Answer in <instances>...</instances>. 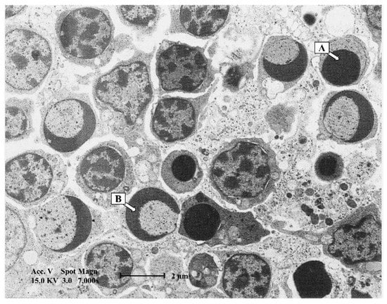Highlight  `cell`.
Returning <instances> with one entry per match:
<instances>
[{"mask_svg": "<svg viewBox=\"0 0 387 304\" xmlns=\"http://www.w3.org/2000/svg\"><path fill=\"white\" fill-rule=\"evenodd\" d=\"M229 13L228 6H172L168 32L208 38L224 27Z\"/></svg>", "mask_w": 387, "mask_h": 304, "instance_id": "d6986e66", "label": "cell"}, {"mask_svg": "<svg viewBox=\"0 0 387 304\" xmlns=\"http://www.w3.org/2000/svg\"><path fill=\"white\" fill-rule=\"evenodd\" d=\"M26 6H6V18H10L13 16L23 10H25Z\"/></svg>", "mask_w": 387, "mask_h": 304, "instance_id": "484cf974", "label": "cell"}, {"mask_svg": "<svg viewBox=\"0 0 387 304\" xmlns=\"http://www.w3.org/2000/svg\"><path fill=\"white\" fill-rule=\"evenodd\" d=\"M33 103L25 99L10 98L6 101L5 120L6 141L27 137L32 132Z\"/></svg>", "mask_w": 387, "mask_h": 304, "instance_id": "7402d4cb", "label": "cell"}, {"mask_svg": "<svg viewBox=\"0 0 387 304\" xmlns=\"http://www.w3.org/2000/svg\"><path fill=\"white\" fill-rule=\"evenodd\" d=\"M5 83L8 91L31 94L49 74L52 50L48 40L38 32L12 27L5 35Z\"/></svg>", "mask_w": 387, "mask_h": 304, "instance_id": "9c48e42d", "label": "cell"}, {"mask_svg": "<svg viewBox=\"0 0 387 304\" xmlns=\"http://www.w3.org/2000/svg\"><path fill=\"white\" fill-rule=\"evenodd\" d=\"M181 210L175 199L162 189L145 187L125 205L124 220L129 232L144 242H154L177 228Z\"/></svg>", "mask_w": 387, "mask_h": 304, "instance_id": "4fadbf2b", "label": "cell"}, {"mask_svg": "<svg viewBox=\"0 0 387 304\" xmlns=\"http://www.w3.org/2000/svg\"><path fill=\"white\" fill-rule=\"evenodd\" d=\"M215 84L195 98L167 96L158 99L151 113L150 127L153 136L165 144L190 137L198 127L200 115Z\"/></svg>", "mask_w": 387, "mask_h": 304, "instance_id": "e0dca14e", "label": "cell"}, {"mask_svg": "<svg viewBox=\"0 0 387 304\" xmlns=\"http://www.w3.org/2000/svg\"><path fill=\"white\" fill-rule=\"evenodd\" d=\"M222 266L219 289L228 297L263 298L272 288L269 260L248 251H214Z\"/></svg>", "mask_w": 387, "mask_h": 304, "instance_id": "2e32d148", "label": "cell"}, {"mask_svg": "<svg viewBox=\"0 0 387 304\" xmlns=\"http://www.w3.org/2000/svg\"><path fill=\"white\" fill-rule=\"evenodd\" d=\"M205 46L163 40L156 53V71L160 95L174 91H205L215 79L216 69Z\"/></svg>", "mask_w": 387, "mask_h": 304, "instance_id": "30bf717a", "label": "cell"}, {"mask_svg": "<svg viewBox=\"0 0 387 304\" xmlns=\"http://www.w3.org/2000/svg\"><path fill=\"white\" fill-rule=\"evenodd\" d=\"M116 9L124 23L146 32L154 28L160 14L156 6H118Z\"/></svg>", "mask_w": 387, "mask_h": 304, "instance_id": "cb8c5ba5", "label": "cell"}, {"mask_svg": "<svg viewBox=\"0 0 387 304\" xmlns=\"http://www.w3.org/2000/svg\"><path fill=\"white\" fill-rule=\"evenodd\" d=\"M32 229L39 244L56 254L77 250L99 234L100 214L67 191L30 210Z\"/></svg>", "mask_w": 387, "mask_h": 304, "instance_id": "7a4b0ae2", "label": "cell"}, {"mask_svg": "<svg viewBox=\"0 0 387 304\" xmlns=\"http://www.w3.org/2000/svg\"><path fill=\"white\" fill-rule=\"evenodd\" d=\"M280 177L276 154L260 138H241L225 144L214 156L210 183L219 196L239 210L264 202Z\"/></svg>", "mask_w": 387, "mask_h": 304, "instance_id": "6da1fadb", "label": "cell"}, {"mask_svg": "<svg viewBox=\"0 0 387 304\" xmlns=\"http://www.w3.org/2000/svg\"><path fill=\"white\" fill-rule=\"evenodd\" d=\"M292 280L298 296L302 298H326L335 288L326 265L319 260L300 265L293 273Z\"/></svg>", "mask_w": 387, "mask_h": 304, "instance_id": "44dd1931", "label": "cell"}, {"mask_svg": "<svg viewBox=\"0 0 387 304\" xmlns=\"http://www.w3.org/2000/svg\"><path fill=\"white\" fill-rule=\"evenodd\" d=\"M220 270L213 256L208 253L194 255L188 265V279L195 288L208 289L218 281Z\"/></svg>", "mask_w": 387, "mask_h": 304, "instance_id": "603a6c76", "label": "cell"}, {"mask_svg": "<svg viewBox=\"0 0 387 304\" xmlns=\"http://www.w3.org/2000/svg\"><path fill=\"white\" fill-rule=\"evenodd\" d=\"M160 174L167 187L179 194L194 191L203 176L196 156L187 150L170 153L162 163Z\"/></svg>", "mask_w": 387, "mask_h": 304, "instance_id": "ffe728a7", "label": "cell"}, {"mask_svg": "<svg viewBox=\"0 0 387 304\" xmlns=\"http://www.w3.org/2000/svg\"><path fill=\"white\" fill-rule=\"evenodd\" d=\"M319 128L326 138L335 142L357 144L374 137L378 118L371 103L360 92L332 91L322 104Z\"/></svg>", "mask_w": 387, "mask_h": 304, "instance_id": "8fae6325", "label": "cell"}, {"mask_svg": "<svg viewBox=\"0 0 387 304\" xmlns=\"http://www.w3.org/2000/svg\"><path fill=\"white\" fill-rule=\"evenodd\" d=\"M305 46L288 36H272L265 43L258 61V84L272 99L294 86L307 67Z\"/></svg>", "mask_w": 387, "mask_h": 304, "instance_id": "5bb4252c", "label": "cell"}, {"mask_svg": "<svg viewBox=\"0 0 387 304\" xmlns=\"http://www.w3.org/2000/svg\"><path fill=\"white\" fill-rule=\"evenodd\" d=\"M369 64L365 44L354 35L335 38L322 46L319 70L327 84L334 87L357 84Z\"/></svg>", "mask_w": 387, "mask_h": 304, "instance_id": "ac0fdd59", "label": "cell"}, {"mask_svg": "<svg viewBox=\"0 0 387 304\" xmlns=\"http://www.w3.org/2000/svg\"><path fill=\"white\" fill-rule=\"evenodd\" d=\"M96 116L87 95L60 92L41 110L42 141L65 156L80 148L94 134Z\"/></svg>", "mask_w": 387, "mask_h": 304, "instance_id": "ba28073f", "label": "cell"}, {"mask_svg": "<svg viewBox=\"0 0 387 304\" xmlns=\"http://www.w3.org/2000/svg\"><path fill=\"white\" fill-rule=\"evenodd\" d=\"M61 50L69 61L97 68L113 50V25L108 13L98 8H72L62 13L56 25Z\"/></svg>", "mask_w": 387, "mask_h": 304, "instance_id": "8992f818", "label": "cell"}, {"mask_svg": "<svg viewBox=\"0 0 387 304\" xmlns=\"http://www.w3.org/2000/svg\"><path fill=\"white\" fill-rule=\"evenodd\" d=\"M180 215L179 234L210 247L248 245L269 234L252 213L226 209L203 192L185 200Z\"/></svg>", "mask_w": 387, "mask_h": 304, "instance_id": "3957f363", "label": "cell"}, {"mask_svg": "<svg viewBox=\"0 0 387 304\" xmlns=\"http://www.w3.org/2000/svg\"><path fill=\"white\" fill-rule=\"evenodd\" d=\"M84 270L93 284L105 296H118L137 285L144 273L131 251L113 241L91 244L84 255Z\"/></svg>", "mask_w": 387, "mask_h": 304, "instance_id": "9a60e30c", "label": "cell"}, {"mask_svg": "<svg viewBox=\"0 0 387 304\" xmlns=\"http://www.w3.org/2000/svg\"><path fill=\"white\" fill-rule=\"evenodd\" d=\"M68 179L63 160L42 150L23 152L6 163V195L24 208L37 206L59 195Z\"/></svg>", "mask_w": 387, "mask_h": 304, "instance_id": "52a82bcc", "label": "cell"}, {"mask_svg": "<svg viewBox=\"0 0 387 304\" xmlns=\"http://www.w3.org/2000/svg\"><path fill=\"white\" fill-rule=\"evenodd\" d=\"M329 253L343 262L356 265L380 260L381 222L374 204L355 210L331 228Z\"/></svg>", "mask_w": 387, "mask_h": 304, "instance_id": "7c38bea8", "label": "cell"}, {"mask_svg": "<svg viewBox=\"0 0 387 304\" xmlns=\"http://www.w3.org/2000/svg\"><path fill=\"white\" fill-rule=\"evenodd\" d=\"M93 96L101 112L135 126L153 97L149 61L140 56L118 64L96 80Z\"/></svg>", "mask_w": 387, "mask_h": 304, "instance_id": "5b68a950", "label": "cell"}, {"mask_svg": "<svg viewBox=\"0 0 387 304\" xmlns=\"http://www.w3.org/2000/svg\"><path fill=\"white\" fill-rule=\"evenodd\" d=\"M75 179L84 194L105 209L124 203L136 184L130 157L113 141L86 152L76 167Z\"/></svg>", "mask_w": 387, "mask_h": 304, "instance_id": "277c9868", "label": "cell"}, {"mask_svg": "<svg viewBox=\"0 0 387 304\" xmlns=\"http://www.w3.org/2000/svg\"><path fill=\"white\" fill-rule=\"evenodd\" d=\"M344 164L340 155L334 152L321 153L316 159L314 172L317 179L323 182L338 180L343 175Z\"/></svg>", "mask_w": 387, "mask_h": 304, "instance_id": "d4e9b609", "label": "cell"}]
</instances>
